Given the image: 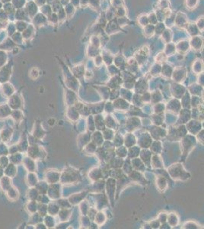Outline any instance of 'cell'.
<instances>
[{
    "label": "cell",
    "mask_w": 204,
    "mask_h": 229,
    "mask_svg": "<svg viewBox=\"0 0 204 229\" xmlns=\"http://www.w3.org/2000/svg\"><path fill=\"white\" fill-rule=\"evenodd\" d=\"M34 33V28L33 25H29L28 26L27 29L24 30L22 33V37L23 39L28 40L31 37H33Z\"/></svg>",
    "instance_id": "3957f363"
},
{
    "label": "cell",
    "mask_w": 204,
    "mask_h": 229,
    "mask_svg": "<svg viewBox=\"0 0 204 229\" xmlns=\"http://www.w3.org/2000/svg\"><path fill=\"white\" fill-rule=\"evenodd\" d=\"M7 19V14L6 12L3 11V10H0V22L2 21H6Z\"/></svg>",
    "instance_id": "30bf717a"
},
{
    "label": "cell",
    "mask_w": 204,
    "mask_h": 229,
    "mask_svg": "<svg viewBox=\"0 0 204 229\" xmlns=\"http://www.w3.org/2000/svg\"><path fill=\"white\" fill-rule=\"evenodd\" d=\"M57 17H58V19H59V22H61V21L64 20V19H66V13L63 8L57 12Z\"/></svg>",
    "instance_id": "ba28073f"
},
{
    "label": "cell",
    "mask_w": 204,
    "mask_h": 229,
    "mask_svg": "<svg viewBox=\"0 0 204 229\" xmlns=\"http://www.w3.org/2000/svg\"><path fill=\"white\" fill-rule=\"evenodd\" d=\"M46 2H47V0H34V3L38 6H42L43 4H44Z\"/></svg>",
    "instance_id": "7c38bea8"
},
{
    "label": "cell",
    "mask_w": 204,
    "mask_h": 229,
    "mask_svg": "<svg viewBox=\"0 0 204 229\" xmlns=\"http://www.w3.org/2000/svg\"><path fill=\"white\" fill-rule=\"evenodd\" d=\"M47 22V19L46 18L43 14L39 13L37 14L34 17V25H42V24H45Z\"/></svg>",
    "instance_id": "7a4b0ae2"
},
{
    "label": "cell",
    "mask_w": 204,
    "mask_h": 229,
    "mask_svg": "<svg viewBox=\"0 0 204 229\" xmlns=\"http://www.w3.org/2000/svg\"><path fill=\"white\" fill-rule=\"evenodd\" d=\"M26 16H28V15H27L25 11L21 9V8H19V9L16 12V13H15V18H16L17 20L18 21L24 20V19L26 18Z\"/></svg>",
    "instance_id": "277c9868"
},
{
    "label": "cell",
    "mask_w": 204,
    "mask_h": 229,
    "mask_svg": "<svg viewBox=\"0 0 204 229\" xmlns=\"http://www.w3.org/2000/svg\"><path fill=\"white\" fill-rule=\"evenodd\" d=\"M1 1L3 2V3H8V2L11 1V0H1Z\"/></svg>",
    "instance_id": "5bb4252c"
},
{
    "label": "cell",
    "mask_w": 204,
    "mask_h": 229,
    "mask_svg": "<svg viewBox=\"0 0 204 229\" xmlns=\"http://www.w3.org/2000/svg\"><path fill=\"white\" fill-rule=\"evenodd\" d=\"M1 7H2V1L0 0V8H1Z\"/></svg>",
    "instance_id": "2e32d148"
},
{
    "label": "cell",
    "mask_w": 204,
    "mask_h": 229,
    "mask_svg": "<svg viewBox=\"0 0 204 229\" xmlns=\"http://www.w3.org/2000/svg\"><path fill=\"white\" fill-rule=\"evenodd\" d=\"M89 3V0H80V4L82 6H84V5H87Z\"/></svg>",
    "instance_id": "4fadbf2b"
},
{
    "label": "cell",
    "mask_w": 204,
    "mask_h": 229,
    "mask_svg": "<svg viewBox=\"0 0 204 229\" xmlns=\"http://www.w3.org/2000/svg\"><path fill=\"white\" fill-rule=\"evenodd\" d=\"M70 4L73 5L74 7H77L80 4V0H70Z\"/></svg>",
    "instance_id": "8fae6325"
},
{
    "label": "cell",
    "mask_w": 204,
    "mask_h": 229,
    "mask_svg": "<svg viewBox=\"0 0 204 229\" xmlns=\"http://www.w3.org/2000/svg\"><path fill=\"white\" fill-rule=\"evenodd\" d=\"M2 28H3V25H2L1 22H0V29H2Z\"/></svg>",
    "instance_id": "9a60e30c"
},
{
    "label": "cell",
    "mask_w": 204,
    "mask_h": 229,
    "mask_svg": "<svg viewBox=\"0 0 204 229\" xmlns=\"http://www.w3.org/2000/svg\"><path fill=\"white\" fill-rule=\"evenodd\" d=\"M65 12H66V15H68L69 17H70L71 15H73L75 12V8L72 4H68L66 5V7H65Z\"/></svg>",
    "instance_id": "8992f818"
},
{
    "label": "cell",
    "mask_w": 204,
    "mask_h": 229,
    "mask_svg": "<svg viewBox=\"0 0 204 229\" xmlns=\"http://www.w3.org/2000/svg\"><path fill=\"white\" fill-rule=\"evenodd\" d=\"M48 20L52 23H57L58 22H59L57 15L55 13H52L51 15H50V17H49Z\"/></svg>",
    "instance_id": "9c48e42d"
},
{
    "label": "cell",
    "mask_w": 204,
    "mask_h": 229,
    "mask_svg": "<svg viewBox=\"0 0 204 229\" xmlns=\"http://www.w3.org/2000/svg\"><path fill=\"white\" fill-rule=\"evenodd\" d=\"M25 4V0H18V1H15V0H12V5H13L14 7L17 8H22L23 6Z\"/></svg>",
    "instance_id": "52a82bcc"
},
{
    "label": "cell",
    "mask_w": 204,
    "mask_h": 229,
    "mask_svg": "<svg viewBox=\"0 0 204 229\" xmlns=\"http://www.w3.org/2000/svg\"><path fill=\"white\" fill-rule=\"evenodd\" d=\"M38 5L32 1H29L24 8V11L30 18H34L38 13Z\"/></svg>",
    "instance_id": "6da1fadb"
},
{
    "label": "cell",
    "mask_w": 204,
    "mask_h": 229,
    "mask_svg": "<svg viewBox=\"0 0 204 229\" xmlns=\"http://www.w3.org/2000/svg\"><path fill=\"white\" fill-rule=\"evenodd\" d=\"M15 27H16V29L18 31H24V30L27 29L28 24L27 23L23 22V21H18L16 24H15Z\"/></svg>",
    "instance_id": "5b68a950"
}]
</instances>
